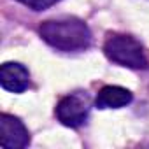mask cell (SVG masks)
Masks as SVG:
<instances>
[{
  "instance_id": "4",
  "label": "cell",
  "mask_w": 149,
  "mask_h": 149,
  "mask_svg": "<svg viewBox=\"0 0 149 149\" xmlns=\"http://www.w3.org/2000/svg\"><path fill=\"white\" fill-rule=\"evenodd\" d=\"M30 144V132L25 123L13 114H0V146L6 149H23Z\"/></svg>"
},
{
  "instance_id": "7",
  "label": "cell",
  "mask_w": 149,
  "mask_h": 149,
  "mask_svg": "<svg viewBox=\"0 0 149 149\" xmlns=\"http://www.w3.org/2000/svg\"><path fill=\"white\" fill-rule=\"evenodd\" d=\"M60 0H26V7L32 11H46L49 7H53L54 4H58Z\"/></svg>"
},
{
  "instance_id": "5",
  "label": "cell",
  "mask_w": 149,
  "mask_h": 149,
  "mask_svg": "<svg viewBox=\"0 0 149 149\" xmlns=\"http://www.w3.org/2000/svg\"><path fill=\"white\" fill-rule=\"evenodd\" d=\"M0 86L9 93H23L30 86V72L23 63L6 61L0 67Z\"/></svg>"
},
{
  "instance_id": "1",
  "label": "cell",
  "mask_w": 149,
  "mask_h": 149,
  "mask_svg": "<svg viewBox=\"0 0 149 149\" xmlns=\"http://www.w3.org/2000/svg\"><path fill=\"white\" fill-rule=\"evenodd\" d=\"M39 35L47 46L63 53L84 51L93 42V33L88 23L76 16H63L42 21L39 25Z\"/></svg>"
},
{
  "instance_id": "2",
  "label": "cell",
  "mask_w": 149,
  "mask_h": 149,
  "mask_svg": "<svg viewBox=\"0 0 149 149\" xmlns=\"http://www.w3.org/2000/svg\"><path fill=\"white\" fill-rule=\"evenodd\" d=\"M104 54L109 61L133 68V70H146L149 68V56L144 44L128 33H107L104 42Z\"/></svg>"
},
{
  "instance_id": "3",
  "label": "cell",
  "mask_w": 149,
  "mask_h": 149,
  "mask_svg": "<svg viewBox=\"0 0 149 149\" xmlns=\"http://www.w3.org/2000/svg\"><path fill=\"white\" fill-rule=\"evenodd\" d=\"M91 98L86 91H74L61 97L54 107L56 119L67 128H79L88 121Z\"/></svg>"
},
{
  "instance_id": "6",
  "label": "cell",
  "mask_w": 149,
  "mask_h": 149,
  "mask_svg": "<svg viewBox=\"0 0 149 149\" xmlns=\"http://www.w3.org/2000/svg\"><path fill=\"white\" fill-rule=\"evenodd\" d=\"M133 100V93L123 86L116 84H107L102 86L97 93L95 98V107L97 109H121L130 105Z\"/></svg>"
}]
</instances>
